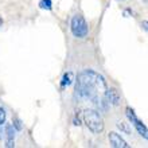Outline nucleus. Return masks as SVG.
I'll use <instances>...</instances> for the list:
<instances>
[{"label": "nucleus", "mask_w": 148, "mask_h": 148, "mask_svg": "<svg viewBox=\"0 0 148 148\" xmlns=\"http://www.w3.org/2000/svg\"><path fill=\"white\" fill-rule=\"evenodd\" d=\"M106 89L108 85L101 74L93 70H84L78 74L75 86L77 94L81 98H88L98 106H102L104 109L106 108V104H109L105 98Z\"/></svg>", "instance_id": "nucleus-1"}, {"label": "nucleus", "mask_w": 148, "mask_h": 148, "mask_svg": "<svg viewBox=\"0 0 148 148\" xmlns=\"http://www.w3.org/2000/svg\"><path fill=\"white\" fill-rule=\"evenodd\" d=\"M82 121L93 133H101L104 131V119L96 109H85L82 112Z\"/></svg>", "instance_id": "nucleus-2"}, {"label": "nucleus", "mask_w": 148, "mask_h": 148, "mask_svg": "<svg viewBox=\"0 0 148 148\" xmlns=\"http://www.w3.org/2000/svg\"><path fill=\"white\" fill-rule=\"evenodd\" d=\"M70 28H71V32L75 38H85L89 32V27H88V23L86 20L84 19L82 15H74L71 18V22H70Z\"/></svg>", "instance_id": "nucleus-3"}, {"label": "nucleus", "mask_w": 148, "mask_h": 148, "mask_svg": "<svg viewBox=\"0 0 148 148\" xmlns=\"http://www.w3.org/2000/svg\"><path fill=\"white\" fill-rule=\"evenodd\" d=\"M125 114H127V117H128L129 123L135 127V129L137 131V133H139L141 137H144L145 140H148V128L145 127L144 124H143V121L137 119L135 110H133L132 108H129V106H128V108L125 109Z\"/></svg>", "instance_id": "nucleus-4"}, {"label": "nucleus", "mask_w": 148, "mask_h": 148, "mask_svg": "<svg viewBox=\"0 0 148 148\" xmlns=\"http://www.w3.org/2000/svg\"><path fill=\"white\" fill-rule=\"evenodd\" d=\"M108 139H109V143L113 148H129L128 143L116 132H109Z\"/></svg>", "instance_id": "nucleus-5"}, {"label": "nucleus", "mask_w": 148, "mask_h": 148, "mask_svg": "<svg viewBox=\"0 0 148 148\" xmlns=\"http://www.w3.org/2000/svg\"><path fill=\"white\" fill-rule=\"evenodd\" d=\"M16 129L14 128V125L11 124H7L5 125V129H4V136H5V147L7 148H14L15 147V135H16Z\"/></svg>", "instance_id": "nucleus-6"}, {"label": "nucleus", "mask_w": 148, "mask_h": 148, "mask_svg": "<svg viewBox=\"0 0 148 148\" xmlns=\"http://www.w3.org/2000/svg\"><path fill=\"white\" fill-rule=\"evenodd\" d=\"M105 98H106V101L109 102V104H112V105H114V106H117L119 104H120V94H119V92H117L114 88L106 89Z\"/></svg>", "instance_id": "nucleus-7"}, {"label": "nucleus", "mask_w": 148, "mask_h": 148, "mask_svg": "<svg viewBox=\"0 0 148 148\" xmlns=\"http://www.w3.org/2000/svg\"><path fill=\"white\" fill-rule=\"evenodd\" d=\"M71 82H73V73H71V71H67V73L63 74L62 81H61V88L65 89V88H67V86L70 85Z\"/></svg>", "instance_id": "nucleus-8"}, {"label": "nucleus", "mask_w": 148, "mask_h": 148, "mask_svg": "<svg viewBox=\"0 0 148 148\" xmlns=\"http://www.w3.org/2000/svg\"><path fill=\"white\" fill-rule=\"evenodd\" d=\"M5 109L3 106H0V139L4 136V124H5Z\"/></svg>", "instance_id": "nucleus-9"}, {"label": "nucleus", "mask_w": 148, "mask_h": 148, "mask_svg": "<svg viewBox=\"0 0 148 148\" xmlns=\"http://www.w3.org/2000/svg\"><path fill=\"white\" fill-rule=\"evenodd\" d=\"M117 127H119V129H120L121 132L127 133V135H131V127L128 125V123H123V121H120V123L117 124Z\"/></svg>", "instance_id": "nucleus-10"}, {"label": "nucleus", "mask_w": 148, "mask_h": 148, "mask_svg": "<svg viewBox=\"0 0 148 148\" xmlns=\"http://www.w3.org/2000/svg\"><path fill=\"white\" fill-rule=\"evenodd\" d=\"M39 7L42 8V10L50 11L51 8H53V1H51V0H42V1L39 3Z\"/></svg>", "instance_id": "nucleus-11"}, {"label": "nucleus", "mask_w": 148, "mask_h": 148, "mask_svg": "<svg viewBox=\"0 0 148 148\" xmlns=\"http://www.w3.org/2000/svg\"><path fill=\"white\" fill-rule=\"evenodd\" d=\"M79 116H81V113H79V112L75 113V117H74V120H73V124L74 125H81L82 124V119Z\"/></svg>", "instance_id": "nucleus-12"}, {"label": "nucleus", "mask_w": 148, "mask_h": 148, "mask_svg": "<svg viewBox=\"0 0 148 148\" xmlns=\"http://www.w3.org/2000/svg\"><path fill=\"white\" fill-rule=\"evenodd\" d=\"M12 125H14V128H15L16 131H22V128H23V127H22V124H20L19 119H15V120H14V123H12Z\"/></svg>", "instance_id": "nucleus-13"}, {"label": "nucleus", "mask_w": 148, "mask_h": 148, "mask_svg": "<svg viewBox=\"0 0 148 148\" xmlns=\"http://www.w3.org/2000/svg\"><path fill=\"white\" fill-rule=\"evenodd\" d=\"M132 15V11H131V10H125L124 11V16L125 18H128V16H131Z\"/></svg>", "instance_id": "nucleus-14"}, {"label": "nucleus", "mask_w": 148, "mask_h": 148, "mask_svg": "<svg viewBox=\"0 0 148 148\" xmlns=\"http://www.w3.org/2000/svg\"><path fill=\"white\" fill-rule=\"evenodd\" d=\"M141 26H143V28H144V30H147V31H148V22H147V20H144V22L141 23Z\"/></svg>", "instance_id": "nucleus-15"}, {"label": "nucleus", "mask_w": 148, "mask_h": 148, "mask_svg": "<svg viewBox=\"0 0 148 148\" xmlns=\"http://www.w3.org/2000/svg\"><path fill=\"white\" fill-rule=\"evenodd\" d=\"M1 23H3V20H1V18H0V26H1Z\"/></svg>", "instance_id": "nucleus-16"}, {"label": "nucleus", "mask_w": 148, "mask_h": 148, "mask_svg": "<svg viewBox=\"0 0 148 148\" xmlns=\"http://www.w3.org/2000/svg\"><path fill=\"white\" fill-rule=\"evenodd\" d=\"M119 1H123V0H119Z\"/></svg>", "instance_id": "nucleus-17"}]
</instances>
